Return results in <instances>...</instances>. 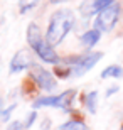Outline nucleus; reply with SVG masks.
<instances>
[{
    "label": "nucleus",
    "instance_id": "obj_1",
    "mask_svg": "<svg viewBox=\"0 0 123 130\" xmlns=\"http://www.w3.org/2000/svg\"><path fill=\"white\" fill-rule=\"evenodd\" d=\"M74 24H76V17L71 9H59L56 12H52L47 24V30H46V41L52 47L59 46L64 41V37L71 32Z\"/></svg>",
    "mask_w": 123,
    "mask_h": 130
},
{
    "label": "nucleus",
    "instance_id": "obj_2",
    "mask_svg": "<svg viewBox=\"0 0 123 130\" xmlns=\"http://www.w3.org/2000/svg\"><path fill=\"white\" fill-rule=\"evenodd\" d=\"M101 59H103V53H99V51H90V53L81 54V56L66 58L64 63L71 68V76L73 78H81V76H84L88 71H91Z\"/></svg>",
    "mask_w": 123,
    "mask_h": 130
},
{
    "label": "nucleus",
    "instance_id": "obj_3",
    "mask_svg": "<svg viewBox=\"0 0 123 130\" xmlns=\"http://www.w3.org/2000/svg\"><path fill=\"white\" fill-rule=\"evenodd\" d=\"M76 95L78 91L76 90H66V91L59 93V95H47V96H39L34 100L32 106L34 110L37 108H46V106H51V108H61V110L71 111L73 105H74Z\"/></svg>",
    "mask_w": 123,
    "mask_h": 130
},
{
    "label": "nucleus",
    "instance_id": "obj_4",
    "mask_svg": "<svg viewBox=\"0 0 123 130\" xmlns=\"http://www.w3.org/2000/svg\"><path fill=\"white\" fill-rule=\"evenodd\" d=\"M120 14H121V5L118 0H115L113 4H110L108 7H104L95 19V27L99 29L101 32H111L115 29V25L118 24Z\"/></svg>",
    "mask_w": 123,
    "mask_h": 130
},
{
    "label": "nucleus",
    "instance_id": "obj_5",
    "mask_svg": "<svg viewBox=\"0 0 123 130\" xmlns=\"http://www.w3.org/2000/svg\"><path fill=\"white\" fill-rule=\"evenodd\" d=\"M29 76L36 83V86L41 88L42 91H47L52 93L54 90L57 88V79H56V74L51 73L49 69H46L44 66L37 63H32V66L29 68Z\"/></svg>",
    "mask_w": 123,
    "mask_h": 130
},
{
    "label": "nucleus",
    "instance_id": "obj_6",
    "mask_svg": "<svg viewBox=\"0 0 123 130\" xmlns=\"http://www.w3.org/2000/svg\"><path fill=\"white\" fill-rule=\"evenodd\" d=\"M115 0H83L79 4V15L84 19H90L93 15H98L104 7L113 4Z\"/></svg>",
    "mask_w": 123,
    "mask_h": 130
},
{
    "label": "nucleus",
    "instance_id": "obj_7",
    "mask_svg": "<svg viewBox=\"0 0 123 130\" xmlns=\"http://www.w3.org/2000/svg\"><path fill=\"white\" fill-rule=\"evenodd\" d=\"M32 63H34L32 54L29 53V51H25V49H20V51L15 53V56L12 58V61H10L9 71L12 73V74H17V73L24 71V69H29V68L32 66Z\"/></svg>",
    "mask_w": 123,
    "mask_h": 130
},
{
    "label": "nucleus",
    "instance_id": "obj_8",
    "mask_svg": "<svg viewBox=\"0 0 123 130\" xmlns=\"http://www.w3.org/2000/svg\"><path fill=\"white\" fill-rule=\"evenodd\" d=\"M44 42H46V36H42L41 27H39L36 22H30L29 27H27V44H29V47L36 53Z\"/></svg>",
    "mask_w": 123,
    "mask_h": 130
},
{
    "label": "nucleus",
    "instance_id": "obj_9",
    "mask_svg": "<svg viewBox=\"0 0 123 130\" xmlns=\"http://www.w3.org/2000/svg\"><path fill=\"white\" fill-rule=\"evenodd\" d=\"M36 54L39 56V59H41V61H44V63H47V64H57L59 61H61L59 54L54 51V47H52L47 41H46V42H44L42 46L37 49V51H36Z\"/></svg>",
    "mask_w": 123,
    "mask_h": 130
},
{
    "label": "nucleus",
    "instance_id": "obj_10",
    "mask_svg": "<svg viewBox=\"0 0 123 130\" xmlns=\"http://www.w3.org/2000/svg\"><path fill=\"white\" fill-rule=\"evenodd\" d=\"M101 30L99 29H96V27H93V29H88L86 32H83L79 36V41H81V44L84 46L86 49H93L96 46V44L99 42V39H101Z\"/></svg>",
    "mask_w": 123,
    "mask_h": 130
},
{
    "label": "nucleus",
    "instance_id": "obj_11",
    "mask_svg": "<svg viewBox=\"0 0 123 130\" xmlns=\"http://www.w3.org/2000/svg\"><path fill=\"white\" fill-rule=\"evenodd\" d=\"M99 76L103 78V79H108V78H111V79H121L123 78V68L120 64H110V66H106L101 71Z\"/></svg>",
    "mask_w": 123,
    "mask_h": 130
},
{
    "label": "nucleus",
    "instance_id": "obj_12",
    "mask_svg": "<svg viewBox=\"0 0 123 130\" xmlns=\"http://www.w3.org/2000/svg\"><path fill=\"white\" fill-rule=\"evenodd\" d=\"M83 103H84V108H86V110L95 115L96 110H98V91H96V90H93V91L86 93L84 98H83Z\"/></svg>",
    "mask_w": 123,
    "mask_h": 130
},
{
    "label": "nucleus",
    "instance_id": "obj_13",
    "mask_svg": "<svg viewBox=\"0 0 123 130\" xmlns=\"http://www.w3.org/2000/svg\"><path fill=\"white\" fill-rule=\"evenodd\" d=\"M57 130H88V127H86V123L83 120H79V118H71V120L61 123Z\"/></svg>",
    "mask_w": 123,
    "mask_h": 130
},
{
    "label": "nucleus",
    "instance_id": "obj_14",
    "mask_svg": "<svg viewBox=\"0 0 123 130\" xmlns=\"http://www.w3.org/2000/svg\"><path fill=\"white\" fill-rule=\"evenodd\" d=\"M41 0H19V12L20 14H27L32 9H36Z\"/></svg>",
    "mask_w": 123,
    "mask_h": 130
},
{
    "label": "nucleus",
    "instance_id": "obj_15",
    "mask_svg": "<svg viewBox=\"0 0 123 130\" xmlns=\"http://www.w3.org/2000/svg\"><path fill=\"white\" fill-rule=\"evenodd\" d=\"M15 110V105H10L4 110H0V122H9L10 115H12V111Z\"/></svg>",
    "mask_w": 123,
    "mask_h": 130
},
{
    "label": "nucleus",
    "instance_id": "obj_16",
    "mask_svg": "<svg viewBox=\"0 0 123 130\" xmlns=\"http://www.w3.org/2000/svg\"><path fill=\"white\" fill-rule=\"evenodd\" d=\"M7 130H27L24 125V122H20V120H12L7 125Z\"/></svg>",
    "mask_w": 123,
    "mask_h": 130
},
{
    "label": "nucleus",
    "instance_id": "obj_17",
    "mask_svg": "<svg viewBox=\"0 0 123 130\" xmlns=\"http://www.w3.org/2000/svg\"><path fill=\"white\" fill-rule=\"evenodd\" d=\"M36 120H37V111L34 110V111H30V113H29V117H27V120L24 122V125H25V128L29 130V128H30V127L34 125V122H36Z\"/></svg>",
    "mask_w": 123,
    "mask_h": 130
},
{
    "label": "nucleus",
    "instance_id": "obj_18",
    "mask_svg": "<svg viewBox=\"0 0 123 130\" xmlns=\"http://www.w3.org/2000/svg\"><path fill=\"white\" fill-rule=\"evenodd\" d=\"M116 91H120V86H116V85H113L111 88H108V90H106V98L113 96V95H115Z\"/></svg>",
    "mask_w": 123,
    "mask_h": 130
},
{
    "label": "nucleus",
    "instance_id": "obj_19",
    "mask_svg": "<svg viewBox=\"0 0 123 130\" xmlns=\"http://www.w3.org/2000/svg\"><path fill=\"white\" fill-rule=\"evenodd\" d=\"M62 2H66V0H51V4H62Z\"/></svg>",
    "mask_w": 123,
    "mask_h": 130
},
{
    "label": "nucleus",
    "instance_id": "obj_20",
    "mask_svg": "<svg viewBox=\"0 0 123 130\" xmlns=\"http://www.w3.org/2000/svg\"><path fill=\"white\" fill-rule=\"evenodd\" d=\"M0 110H2V103H0Z\"/></svg>",
    "mask_w": 123,
    "mask_h": 130
},
{
    "label": "nucleus",
    "instance_id": "obj_21",
    "mask_svg": "<svg viewBox=\"0 0 123 130\" xmlns=\"http://www.w3.org/2000/svg\"><path fill=\"white\" fill-rule=\"evenodd\" d=\"M120 130H123V125H121V128H120Z\"/></svg>",
    "mask_w": 123,
    "mask_h": 130
}]
</instances>
